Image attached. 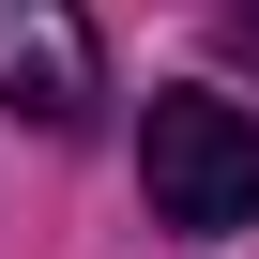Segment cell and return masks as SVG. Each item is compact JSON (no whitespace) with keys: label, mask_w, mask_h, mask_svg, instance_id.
<instances>
[{"label":"cell","mask_w":259,"mask_h":259,"mask_svg":"<svg viewBox=\"0 0 259 259\" xmlns=\"http://www.w3.org/2000/svg\"><path fill=\"white\" fill-rule=\"evenodd\" d=\"M138 183H153V229H259V122L229 92H153Z\"/></svg>","instance_id":"6da1fadb"},{"label":"cell","mask_w":259,"mask_h":259,"mask_svg":"<svg viewBox=\"0 0 259 259\" xmlns=\"http://www.w3.org/2000/svg\"><path fill=\"white\" fill-rule=\"evenodd\" d=\"M0 107H31L46 138H76L107 107V46H92L76 0H0Z\"/></svg>","instance_id":"7a4b0ae2"},{"label":"cell","mask_w":259,"mask_h":259,"mask_svg":"<svg viewBox=\"0 0 259 259\" xmlns=\"http://www.w3.org/2000/svg\"><path fill=\"white\" fill-rule=\"evenodd\" d=\"M244 31H259V0H244Z\"/></svg>","instance_id":"3957f363"}]
</instances>
